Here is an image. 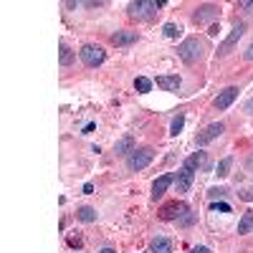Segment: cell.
Wrapping results in <instances>:
<instances>
[{"label": "cell", "mask_w": 253, "mask_h": 253, "mask_svg": "<svg viewBox=\"0 0 253 253\" xmlns=\"http://www.w3.org/2000/svg\"><path fill=\"white\" fill-rule=\"evenodd\" d=\"M203 51H205V43L198 41V38H187V41H182V43L177 46V53H180V58L185 63H195L203 56Z\"/></svg>", "instance_id": "obj_1"}, {"label": "cell", "mask_w": 253, "mask_h": 253, "mask_svg": "<svg viewBox=\"0 0 253 253\" xmlns=\"http://www.w3.org/2000/svg\"><path fill=\"white\" fill-rule=\"evenodd\" d=\"M155 160V150L152 147H142V150H134L132 155H129V160H126V167H129L132 172H139V170H144L147 165H150Z\"/></svg>", "instance_id": "obj_2"}, {"label": "cell", "mask_w": 253, "mask_h": 253, "mask_svg": "<svg viewBox=\"0 0 253 253\" xmlns=\"http://www.w3.org/2000/svg\"><path fill=\"white\" fill-rule=\"evenodd\" d=\"M165 3H155V0H139V3H129V15L132 18H139V20H147V18H152Z\"/></svg>", "instance_id": "obj_3"}, {"label": "cell", "mask_w": 253, "mask_h": 253, "mask_svg": "<svg viewBox=\"0 0 253 253\" xmlns=\"http://www.w3.org/2000/svg\"><path fill=\"white\" fill-rule=\"evenodd\" d=\"M79 56H81V61L86 63V66H99V63H104V58H107V53H104V48L101 46H94V43H86V46H81V51H79Z\"/></svg>", "instance_id": "obj_4"}, {"label": "cell", "mask_w": 253, "mask_h": 253, "mask_svg": "<svg viewBox=\"0 0 253 253\" xmlns=\"http://www.w3.org/2000/svg\"><path fill=\"white\" fill-rule=\"evenodd\" d=\"M223 132H225V124H223V122H215V124H208L205 129H203V132L198 134V139H195V142H198V147H205L208 142H213V139H218V137H220Z\"/></svg>", "instance_id": "obj_5"}, {"label": "cell", "mask_w": 253, "mask_h": 253, "mask_svg": "<svg viewBox=\"0 0 253 253\" xmlns=\"http://www.w3.org/2000/svg\"><path fill=\"white\" fill-rule=\"evenodd\" d=\"M187 210V205L182 203V200H172V203H165L162 208H160V218L162 220H177L182 213Z\"/></svg>", "instance_id": "obj_6"}, {"label": "cell", "mask_w": 253, "mask_h": 253, "mask_svg": "<svg viewBox=\"0 0 253 253\" xmlns=\"http://www.w3.org/2000/svg\"><path fill=\"white\" fill-rule=\"evenodd\" d=\"M172 182H175V175H172V172H165V175H160V177L152 182V200L157 203V200L167 193V187H170Z\"/></svg>", "instance_id": "obj_7"}, {"label": "cell", "mask_w": 253, "mask_h": 253, "mask_svg": "<svg viewBox=\"0 0 253 253\" xmlns=\"http://www.w3.org/2000/svg\"><path fill=\"white\" fill-rule=\"evenodd\" d=\"M243 33H246V26H243V23H238L233 31H230V36H228V38L223 41V43H220V48H218V56H225V53H230V48H233V46L238 43Z\"/></svg>", "instance_id": "obj_8"}, {"label": "cell", "mask_w": 253, "mask_h": 253, "mask_svg": "<svg viewBox=\"0 0 253 253\" xmlns=\"http://www.w3.org/2000/svg\"><path fill=\"white\" fill-rule=\"evenodd\" d=\"M215 18H220V8L218 5H200L198 10H195V15H193V20L195 23H208V20H215Z\"/></svg>", "instance_id": "obj_9"}, {"label": "cell", "mask_w": 253, "mask_h": 253, "mask_svg": "<svg viewBox=\"0 0 253 253\" xmlns=\"http://www.w3.org/2000/svg\"><path fill=\"white\" fill-rule=\"evenodd\" d=\"M236 96H238V89H236V86H228V89H223V91H220V94L215 96V101H213V107L223 112V109H228L230 104L236 101Z\"/></svg>", "instance_id": "obj_10"}, {"label": "cell", "mask_w": 253, "mask_h": 253, "mask_svg": "<svg viewBox=\"0 0 253 253\" xmlns=\"http://www.w3.org/2000/svg\"><path fill=\"white\" fill-rule=\"evenodd\" d=\"M193 177H195V170H190V167H180V172L175 175V180H177V193H187L190 190V185H193Z\"/></svg>", "instance_id": "obj_11"}, {"label": "cell", "mask_w": 253, "mask_h": 253, "mask_svg": "<svg viewBox=\"0 0 253 253\" xmlns=\"http://www.w3.org/2000/svg\"><path fill=\"white\" fill-rule=\"evenodd\" d=\"M112 43L114 46H132V43H137V33L134 31H117L112 36Z\"/></svg>", "instance_id": "obj_12"}, {"label": "cell", "mask_w": 253, "mask_h": 253, "mask_svg": "<svg viewBox=\"0 0 253 253\" xmlns=\"http://www.w3.org/2000/svg\"><path fill=\"white\" fill-rule=\"evenodd\" d=\"M180 84H182L180 76H157V86L165 89V91H177Z\"/></svg>", "instance_id": "obj_13"}, {"label": "cell", "mask_w": 253, "mask_h": 253, "mask_svg": "<svg viewBox=\"0 0 253 253\" xmlns=\"http://www.w3.org/2000/svg\"><path fill=\"white\" fill-rule=\"evenodd\" d=\"M114 152H117V155H132V152H134V137H129V134L122 137V139L114 144Z\"/></svg>", "instance_id": "obj_14"}, {"label": "cell", "mask_w": 253, "mask_h": 253, "mask_svg": "<svg viewBox=\"0 0 253 253\" xmlns=\"http://www.w3.org/2000/svg\"><path fill=\"white\" fill-rule=\"evenodd\" d=\"M150 253H172V243L167 238H162V236H157L150 243Z\"/></svg>", "instance_id": "obj_15"}, {"label": "cell", "mask_w": 253, "mask_h": 253, "mask_svg": "<svg viewBox=\"0 0 253 253\" xmlns=\"http://www.w3.org/2000/svg\"><path fill=\"white\" fill-rule=\"evenodd\" d=\"M251 230H253V210H246L241 223H238V236H246V233H251Z\"/></svg>", "instance_id": "obj_16"}, {"label": "cell", "mask_w": 253, "mask_h": 253, "mask_svg": "<svg viewBox=\"0 0 253 253\" xmlns=\"http://www.w3.org/2000/svg\"><path fill=\"white\" fill-rule=\"evenodd\" d=\"M205 165V152H195V155H190L185 160V167H190V170H198V167Z\"/></svg>", "instance_id": "obj_17"}, {"label": "cell", "mask_w": 253, "mask_h": 253, "mask_svg": "<svg viewBox=\"0 0 253 253\" xmlns=\"http://www.w3.org/2000/svg\"><path fill=\"white\" fill-rule=\"evenodd\" d=\"M76 215H79V220H84V223H94V220H96V210L86 205V208H79Z\"/></svg>", "instance_id": "obj_18"}, {"label": "cell", "mask_w": 253, "mask_h": 253, "mask_svg": "<svg viewBox=\"0 0 253 253\" xmlns=\"http://www.w3.org/2000/svg\"><path fill=\"white\" fill-rule=\"evenodd\" d=\"M134 89H137L139 94H147V91H152V81L144 79V76H137V79H134Z\"/></svg>", "instance_id": "obj_19"}, {"label": "cell", "mask_w": 253, "mask_h": 253, "mask_svg": "<svg viewBox=\"0 0 253 253\" xmlns=\"http://www.w3.org/2000/svg\"><path fill=\"white\" fill-rule=\"evenodd\" d=\"M182 126H185V114H177V117L172 119V126H170V134H172V137H177V134L182 132Z\"/></svg>", "instance_id": "obj_20"}, {"label": "cell", "mask_w": 253, "mask_h": 253, "mask_svg": "<svg viewBox=\"0 0 253 253\" xmlns=\"http://www.w3.org/2000/svg\"><path fill=\"white\" fill-rule=\"evenodd\" d=\"M162 33H165L167 38H177V36L182 33V28H180V26H175V23H165V28H162Z\"/></svg>", "instance_id": "obj_21"}, {"label": "cell", "mask_w": 253, "mask_h": 253, "mask_svg": "<svg viewBox=\"0 0 253 253\" xmlns=\"http://www.w3.org/2000/svg\"><path fill=\"white\" fill-rule=\"evenodd\" d=\"M71 61H74V53L69 46H61V66H71Z\"/></svg>", "instance_id": "obj_22"}, {"label": "cell", "mask_w": 253, "mask_h": 253, "mask_svg": "<svg viewBox=\"0 0 253 253\" xmlns=\"http://www.w3.org/2000/svg\"><path fill=\"white\" fill-rule=\"evenodd\" d=\"M230 165H233V157H225V160H220V162H218V170H215V172H218L220 177H223V175H228Z\"/></svg>", "instance_id": "obj_23"}, {"label": "cell", "mask_w": 253, "mask_h": 253, "mask_svg": "<svg viewBox=\"0 0 253 253\" xmlns=\"http://www.w3.org/2000/svg\"><path fill=\"white\" fill-rule=\"evenodd\" d=\"M193 220H195V215L190 213V210H185V213L180 215V225H190V223H193Z\"/></svg>", "instance_id": "obj_24"}, {"label": "cell", "mask_w": 253, "mask_h": 253, "mask_svg": "<svg viewBox=\"0 0 253 253\" xmlns=\"http://www.w3.org/2000/svg\"><path fill=\"white\" fill-rule=\"evenodd\" d=\"M225 193H228L225 187H213V190H210V198H223Z\"/></svg>", "instance_id": "obj_25"}, {"label": "cell", "mask_w": 253, "mask_h": 253, "mask_svg": "<svg viewBox=\"0 0 253 253\" xmlns=\"http://www.w3.org/2000/svg\"><path fill=\"white\" fill-rule=\"evenodd\" d=\"M213 210H223V213H230V205H228V203H213Z\"/></svg>", "instance_id": "obj_26"}, {"label": "cell", "mask_w": 253, "mask_h": 253, "mask_svg": "<svg viewBox=\"0 0 253 253\" xmlns=\"http://www.w3.org/2000/svg\"><path fill=\"white\" fill-rule=\"evenodd\" d=\"M190 253H213V251H210V248H205V246H195V248L190 251Z\"/></svg>", "instance_id": "obj_27"}, {"label": "cell", "mask_w": 253, "mask_h": 253, "mask_svg": "<svg viewBox=\"0 0 253 253\" xmlns=\"http://www.w3.org/2000/svg\"><path fill=\"white\" fill-rule=\"evenodd\" d=\"M246 58H248V61H253V43L248 46V51H246Z\"/></svg>", "instance_id": "obj_28"}, {"label": "cell", "mask_w": 253, "mask_h": 253, "mask_svg": "<svg viewBox=\"0 0 253 253\" xmlns=\"http://www.w3.org/2000/svg\"><path fill=\"white\" fill-rule=\"evenodd\" d=\"M241 8H246V10L251 13V10H253V3H241Z\"/></svg>", "instance_id": "obj_29"}, {"label": "cell", "mask_w": 253, "mask_h": 253, "mask_svg": "<svg viewBox=\"0 0 253 253\" xmlns=\"http://www.w3.org/2000/svg\"><path fill=\"white\" fill-rule=\"evenodd\" d=\"M246 109H248V112H251V114H253V99H251V101H248V104H246Z\"/></svg>", "instance_id": "obj_30"}, {"label": "cell", "mask_w": 253, "mask_h": 253, "mask_svg": "<svg viewBox=\"0 0 253 253\" xmlns=\"http://www.w3.org/2000/svg\"><path fill=\"white\" fill-rule=\"evenodd\" d=\"M99 253H117L114 248H104V251H99Z\"/></svg>", "instance_id": "obj_31"}]
</instances>
